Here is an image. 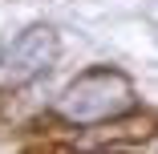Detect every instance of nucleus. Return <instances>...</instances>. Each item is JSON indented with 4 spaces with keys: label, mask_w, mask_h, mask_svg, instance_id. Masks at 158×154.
Listing matches in <instances>:
<instances>
[{
    "label": "nucleus",
    "mask_w": 158,
    "mask_h": 154,
    "mask_svg": "<svg viewBox=\"0 0 158 154\" xmlns=\"http://www.w3.org/2000/svg\"><path fill=\"white\" fill-rule=\"evenodd\" d=\"M130 110H134V85L122 69L110 65H93L77 73L53 102V114L69 126H106V122L126 118Z\"/></svg>",
    "instance_id": "f257e3e1"
},
{
    "label": "nucleus",
    "mask_w": 158,
    "mask_h": 154,
    "mask_svg": "<svg viewBox=\"0 0 158 154\" xmlns=\"http://www.w3.org/2000/svg\"><path fill=\"white\" fill-rule=\"evenodd\" d=\"M61 53L57 28L53 24H28L0 49V89H16L37 81Z\"/></svg>",
    "instance_id": "f03ea898"
}]
</instances>
